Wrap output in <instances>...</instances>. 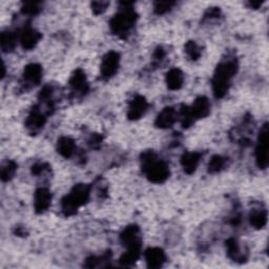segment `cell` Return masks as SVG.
<instances>
[{"label": "cell", "instance_id": "4", "mask_svg": "<svg viewBox=\"0 0 269 269\" xmlns=\"http://www.w3.org/2000/svg\"><path fill=\"white\" fill-rule=\"evenodd\" d=\"M124 8L118 12L110 22L112 32L117 36L125 37L138 19V15L131 8V4H123Z\"/></svg>", "mask_w": 269, "mask_h": 269}, {"label": "cell", "instance_id": "6", "mask_svg": "<svg viewBox=\"0 0 269 269\" xmlns=\"http://www.w3.org/2000/svg\"><path fill=\"white\" fill-rule=\"evenodd\" d=\"M120 64V55L119 53L115 52V50H111L102 59L100 67V73L101 77L104 80L111 79L119 69Z\"/></svg>", "mask_w": 269, "mask_h": 269}, {"label": "cell", "instance_id": "21", "mask_svg": "<svg viewBox=\"0 0 269 269\" xmlns=\"http://www.w3.org/2000/svg\"><path fill=\"white\" fill-rule=\"evenodd\" d=\"M250 225L257 229H262L267 223V211L265 209L257 208L251 210L249 214Z\"/></svg>", "mask_w": 269, "mask_h": 269}, {"label": "cell", "instance_id": "22", "mask_svg": "<svg viewBox=\"0 0 269 269\" xmlns=\"http://www.w3.org/2000/svg\"><path fill=\"white\" fill-rule=\"evenodd\" d=\"M140 252H141V247H130L127 248V251L125 254H123L119 260L120 264L124 267L131 266L137 262V260L140 257Z\"/></svg>", "mask_w": 269, "mask_h": 269}, {"label": "cell", "instance_id": "35", "mask_svg": "<svg viewBox=\"0 0 269 269\" xmlns=\"http://www.w3.org/2000/svg\"><path fill=\"white\" fill-rule=\"evenodd\" d=\"M165 57V52H164V49L159 46L156 50H155V54H154V58L156 61H162L163 58Z\"/></svg>", "mask_w": 269, "mask_h": 269}, {"label": "cell", "instance_id": "29", "mask_svg": "<svg viewBox=\"0 0 269 269\" xmlns=\"http://www.w3.org/2000/svg\"><path fill=\"white\" fill-rule=\"evenodd\" d=\"M110 259H111V254H105V255H103L101 258L91 257V258L87 259L86 267H89V268H95V267H98V266L101 265V263H102V262L110 261Z\"/></svg>", "mask_w": 269, "mask_h": 269}, {"label": "cell", "instance_id": "10", "mask_svg": "<svg viewBox=\"0 0 269 269\" xmlns=\"http://www.w3.org/2000/svg\"><path fill=\"white\" fill-rule=\"evenodd\" d=\"M190 111L194 117L195 120L205 118L210 113V102L206 97H199L197 98L192 106H190Z\"/></svg>", "mask_w": 269, "mask_h": 269}, {"label": "cell", "instance_id": "36", "mask_svg": "<svg viewBox=\"0 0 269 269\" xmlns=\"http://www.w3.org/2000/svg\"><path fill=\"white\" fill-rule=\"evenodd\" d=\"M262 5H263L262 2H249L248 3V6L252 9H259Z\"/></svg>", "mask_w": 269, "mask_h": 269}, {"label": "cell", "instance_id": "12", "mask_svg": "<svg viewBox=\"0 0 269 269\" xmlns=\"http://www.w3.org/2000/svg\"><path fill=\"white\" fill-rule=\"evenodd\" d=\"M70 87L72 88L73 92L79 94V95H86L89 90L90 86L87 80V76L84 74L82 70H77L73 74L70 80Z\"/></svg>", "mask_w": 269, "mask_h": 269}, {"label": "cell", "instance_id": "27", "mask_svg": "<svg viewBox=\"0 0 269 269\" xmlns=\"http://www.w3.org/2000/svg\"><path fill=\"white\" fill-rule=\"evenodd\" d=\"M174 6V2H156L154 4V11L158 15H163L167 12H170Z\"/></svg>", "mask_w": 269, "mask_h": 269}, {"label": "cell", "instance_id": "24", "mask_svg": "<svg viewBox=\"0 0 269 269\" xmlns=\"http://www.w3.org/2000/svg\"><path fill=\"white\" fill-rule=\"evenodd\" d=\"M225 159L222 157V156H219V155H216L213 156L209 163H208V173L210 174H216V173H219L220 171L223 170V167L225 166Z\"/></svg>", "mask_w": 269, "mask_h": 269}, {"label": "cell", "instance_id": "14", "mask_svg": "<svg viewBox=\"0 0 269 269\" xmlns=\"http://www.w3.org/2000/svg\"><path fill=\"white\" fill-rule=\"evenodd\" d=\"M177 121V112L174 107H165L157 116L155 125L159 128H170Z\"/></svg>", "mask_w": 269, "mask_h": 269}, {"label": "cell", "instance_id": "3", "mask_svg": "<svg viewBox=\"0 0 269 269\" xmlns=\"http://www.w3.org/2000/svg\"><path fill=\"white\" fill-rule=\"evenodd\" d=\"M91 186L88 184H77L71 193L61 201V209L64 216L70 217L77 212L79 207L87 203L90 199Z\"/></svg>", "mask_w": 269, "mask_h": 269}, {"label": "cell", "instance_id": "33", "mask_svg": "<svg viewBox=\"0 0 269 269\" xmlns=\"http://www.w3.org/2000/svg\"><path fill=\"white\" fill-rule=\"evenodd\" d=\"M48 167L45 163H36L32 166V174L33 175H40L45 171V168Z\"/></svg>", "mask_w": 269, "mask_h": 269}, {"label": "cell", "instance_id": "7", "mask_svg": "<svg viewBox=\"0 0 269 269\" xmlns=\"http://www.w3.org/2000/svg\"><path fill=\"white\" fill-rule=\"evenodd\" d=\"M148 109V102L143 96H136L128 105L127 118L129 120H138L146 113Z\"/></svg>", "mask_w": 269, "mask_h": 269}, {"label": "cell", "instance_id": "28", "mask_svg": "<svg viewBox=\"0 0 269 269\" xmlns=\"http://www.w3.org/2000/svg\"><path fill=\"white\" fill-rule=\"evenodd\" d=\"M22 12L26 15H36L40 12V3H34V2H30V3H24L22 5Z\"/></svg>", "mask_w": 269, "mask_h": 269}, {"label": "cell", "instance_id": "31", "mask_svg": "<svg viewBox=\"0 0 269 269\" xmlns=\"http://www.w3.org/2000/svg\"><path fill=\"white\" fill-rule=\"evenodd\" d=\"M53 95V89L49 86H45L39 93V99L43 102H48L50 97Z\"/></svg>", "mask_w": 269, "mask_h": 269}, {"label": "cell", "instance_id": "18", "mask_svg": "<svg viewBox=\"0 0 269 269\" xmlns=\"http://www.w3.org/2000/svg\"><path fill=\"white\" fill-rule=\"evenodd\" d=\"M183 83H184V75L181 70L175 67V69H172L167 72L166 84L168 89L172 91L180 90L183 87Z\"/></svg>", "mask_w": 269, "mask_h": 269}, {"label": "cell", "instance_id": "13", "mask_svg": "<svg viewBox=\"0 0 269 269\" xmlns=\"http://www.w3.org/2000/svg\"><path fill=\"white\" fill-rule=\"evenodd\" d=\"M42 38L41 34L31 26L24 28L20 35V42L24 49H32L37 45L39 40Z\"/></svg>", "mask_w": 269, "mask_h": 269}, {"label": "cell", "instance_id": "23", "mask_svg": "<svg viewBox=\"0 0 269 269\" xmlns=\"http://www.w3.org/2000/svg\"><path fill=\"white\" fill-rule=\"evenodd\" d=\"M17 35L13 32H4L2 34V48L4 52H12L17 44Z\"/></svg>", "mask_w": 269, "mask_h": 269}, {"label": "cell", "instance_id": "17", "mask_svg": "<svg viewBox=\"0 0 269 269\" xmlns=\"http://www.w3.org/2000/svg\"><path fill=\"white\" fill-rule=\"evenodd\" d=\"M202 155L200 153H184L181 157V165L185 174L192 175L196 172Z\"/></svg>", "mask_w": 269, "mask_h": 269}, {"label": "cell", "instance_id": "9", "mask_svg": "<svg viewBox=\"0 0 269 269\" xmlns=\"http://www.w3.org/2000/svg\"><path fill=\"white\" fill-rule=\"evenodd\" d=\"M46 122V117L42 111L38 106H34L26 118L25 126L33 131L39 130L44 126Z\"/></svg>", "mask_w": 269, "mask_h": 269}, {"label": "cell", "instance_id": "11", "mask_svg": "<svg viewBox=\"0 0 269 269\" xmlns=\"http://www.w3.org/2000/svg\"><path fill=\"white\" fill-rule=\"evenodd\" d=\"M145 261L148 268H160L166 261V256L161 248L153 247L145 251Z\"/></svg>", "mask_w": 269, "mask_h": 269}, {"label": "cell", "instance_id": "15", "mask_svg": "<svg viewBox=\"0 0 269 269\" xmlns=\"http://www.w3.org/2000/svg\"><path fill=\"white\" fill-rule=\"evenodd\" d=\"M50 202H52V194L47 189L41 187L36 191L35 199H34V207H35L36 212H44L49 207Z\"/></svg>", "mask_w": 269, "mask_h": 269}, {"label": "cell", "instance_id": "20", "mask_svg": "<svg viewBox=\"0 0 269 269\" xmlns=\"http://www.w3.org/2000/svg\"><path fill=\"white\" fill-rule=\"evenodd\" d=\"M226 250H227L228 257L234 262H241V263L246 262L247 258L246 256H244V254L241 252L238 241L235 239L231 238L226 241Z\"/></svg>", "mask_w": 269, "mask_h": 269}, {"label": "cell", "instance_id": "26", "mask_svg": "<svg viewBox=\"0 0 269 269\" xmlns=\"http://www.w3.org/2000/svg\"><path fill=\"white\" fill-rule=\"evenodd\" d=\"M185 53L191 60H198L201 56V48L195 41H189L185 44Z\"/></svg>", "mask_w": 269, "mask_h": 269}, {"label": "cell", "instance_id": "2", "mask_svg": "<svg viewBox=\"0 0 269 269\" xmlns=\"http://www.w3.org/2000/svg\"><path fill=\"white\" fill-rule=\"evenodd\" d=\"M238 69V62L234 59L223 61L217 66L212 77V92L216 98L221 99L227 94Z\"/></svg>", "mask_w": 269, "mask_h": 269}, {"label": "cell", "instance_id": "1", "mask_svg": "<svg viewBox=\"0 0 269 269\" xmlns=\"http://www.w3.org/2000/svg\"><path fill=\"white\" fill-rule=\"evenodd\" d=\"M142 172L153 183H163L170 177V166L158 158L153 150H146L141 155Z\"/></svg>", "mask_w": 269, "mask_h": 269}, {"label": "cell", "instance_id": "30", "mask_svg": "<svg viewBox=\"0 0 269 269\" xmlns=\"http://www.w3.org/2000/svg\"><path fill=\"white\" fill-rule=\"evenodd\" d=\"M92 10L94 12V14L96 15H100V14H103L107 7L110 6V3L107 2H94L92 3Z\"/></svg>", "mask_w": 269, "mask_h": 269}, {"label": "cell", "instance_id": "8", "mask_svg": "<svg viewBox=\"0 0 269 269\" xmlns=\"http://www.w3.org/2000/svg\"><path fill=\"white\" fill-rule=\"evenodd\" d=\"M120 240L126 248L130 247H141L140 228L137 225L127 226L120 234Z\"/></svg>", "mask_w": 269, "mask_h": 269}, {"label": "cell", "instance_id": "34", "mask_svg": "<svg viewBox=\"0 0 269 269\" xmlns=\"http://www.w3.org/2000/svg\"><path fill=\"white\" fill-rule=\"evenodd\" d=\"M221 11L219 8H209L208 11L205 13V18H217L220 16Z\"/></svg>", "mask_w": 269, "mask_h": 269}, {"label": "cell", "instance_id": "5", "mask_svg": "<svg viewBox=\"0 0 269 269\" xmlns=\"http://www.w3.org/2000/svg\"><path fill=\"white\" fill-rule=\"evenodd\" d=\"M256 161L260 170H266L269 157H268V124L265 123L260 132L258 138V144L256 147Z\"/></svg>", "mask_w": 269, "mask_h": 269}, {"label": "cell", "instance_id": "32", "mask_svg": "<svg viewBox=\"0 0 269 269\" xmlns=\"http://www.w3.org/2000/svg\"><path fill=\"white\" fill-rule=\"evenodd\" d=\"M101 142H102V137L98 133H93L89 139V145L93 148H97L100 146Z\"/></svg>", "mask_w": 269, "mask_h": 269}, {"label": "cell", "instance_id": "25", "mask_svg": "<svg viewBox=\"0 0 269 269\" xmlns=\"http://www.w3.org/2000/svg\"><path fill=\"white\" fill-rule=\"evenodd\" d=\"M17 171V164L14 161L6 162L2 167V179L4 182L10 181Z\"/></svg>", "mask_w": 269, "mask_h": 269}, {"label": "cell", "instance_id": "16", "mask_svg": "<svg viewBox=\"0 0 269 269\" xmlns=\"http://www.w3.org/2000/svg\"><path fill=\"white\" fill-rule=\"evenodd\" d=\"M42 79V67L40 64L31 63L24 67L23 80L30 86H37Z\"/></svg>", "mask_w": 269, "mask_h": 269}, {"label": "cell", "instance_id": "19", "mask_svg": "<svg viewBox=\"0 0 269 269\" xmlns=\"http://www.w3.org/2000/svg\"><path fill=\"white\" fill-rule=\"evenodd\" d=\"M76 149L75 141L70 137H61L58 139L57 150L58 153L64 158H71Z\"/></svg>", "mask_w": 269, "mask_h": 269}]
</instances>
